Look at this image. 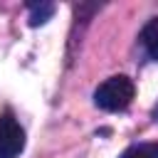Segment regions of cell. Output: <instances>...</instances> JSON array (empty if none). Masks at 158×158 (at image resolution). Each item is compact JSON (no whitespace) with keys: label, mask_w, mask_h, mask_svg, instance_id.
Masks as SVG:
<instances>
[{"label":"cell","mask_w":158,"mask_h":158,"mask_svg":"<svg viewBox=\"0 0 158 158\" xmlns=\"http://www.w3.org/2000/svg\"><path fill=\"white\" fill-rule=\"evenodd\" d=\"M136 96V86L128 77L118 74V77H109L106 81H101L94 91V104L104 111H123L131 106Z\"/></svg>","instance_id":"obj_1"},{"label":"cell","mask_w":158,"mask_h":158,"mask_svg":"<svg viewBox=\"0 0 158 158\" xmlns=\"http://www.w3.org/2000/svg\"><path fill=\"white\" fill-rule=\"evenodd\" d=\"M22 148H25L22 126L10 111L0 114V158H17Z\"/></svg>","instance_id":"obj_2"},{"label":"cell","mask_w":158,"mask_h":158,"mask_svg":"<svg viewBox=\"0 0 158 158\" xmlns=\"http://www.w3.org/2000/svg\"><path fill=\"white\" fill-rule=\"evenodd\" d=\"M141 44H143V49L148 52V57L158 62V15L146 22V27H143V32H141Z\"/></svg>","instance_id":"obj_3"},{"label":"cell","mask_w":158,"mask_h":158,"mask_svg":"<svg viewBox=\"0 0 158 158\" xmlns=\"http://www.w3.org/2000/svg\"><path fill=\"white\" fill-rule=\"evenodd\" d=\"M27 7H30V25H32V27L47 22L49 15L54 12V5H52V2H40V5L32 2V5H27Z\"/></svg>","instance_id":"obj_4"},{"label":"cell","mask_w":158,"mask_h":158,"mask_svg":"<svg viewBox=\"0 0 158 158\" xmlns=\"http://www.w3.org/2000/svg\"><path fill=\"white\" fill-rule=\"evenodd\" d=\"M121 158H158V143H138L121 153Z\"/></svg>","instance_id":"obj_5"}]
</instances>
